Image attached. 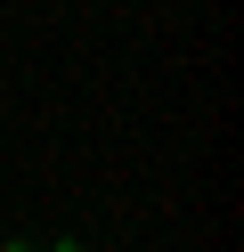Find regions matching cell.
I'll return each instance as SVG.
<instances>
[{
  "mask_svg": "<svg viewBox=\"0 0 244 252\" xmlns=\"http://www.w3.org/2000/svg\"><path fill=\"white\" fill-rule=\"evenodd\" d=\"M41 252H90V244H73V236H65V244H41Z\"/></svg>",
  "mask_w": 244,
  "mask_h": 252,
  "instance_id": "1",
  "label": "cell"
},
{
  "mask_svg": "<svg viewBox=\"0 0 244 252\" xmlns=\"http://www.w3.org/2000/svg\"><path fill=\"white\" fill-rule=\"evenodd\" d=\"M0 252H25V244H8V236H0Z\"/></svg>",
  "mask_w": 244,
  "mask_h": 252,
  "instance_id": "2",
  "label": "cell"
}]
</instances>
